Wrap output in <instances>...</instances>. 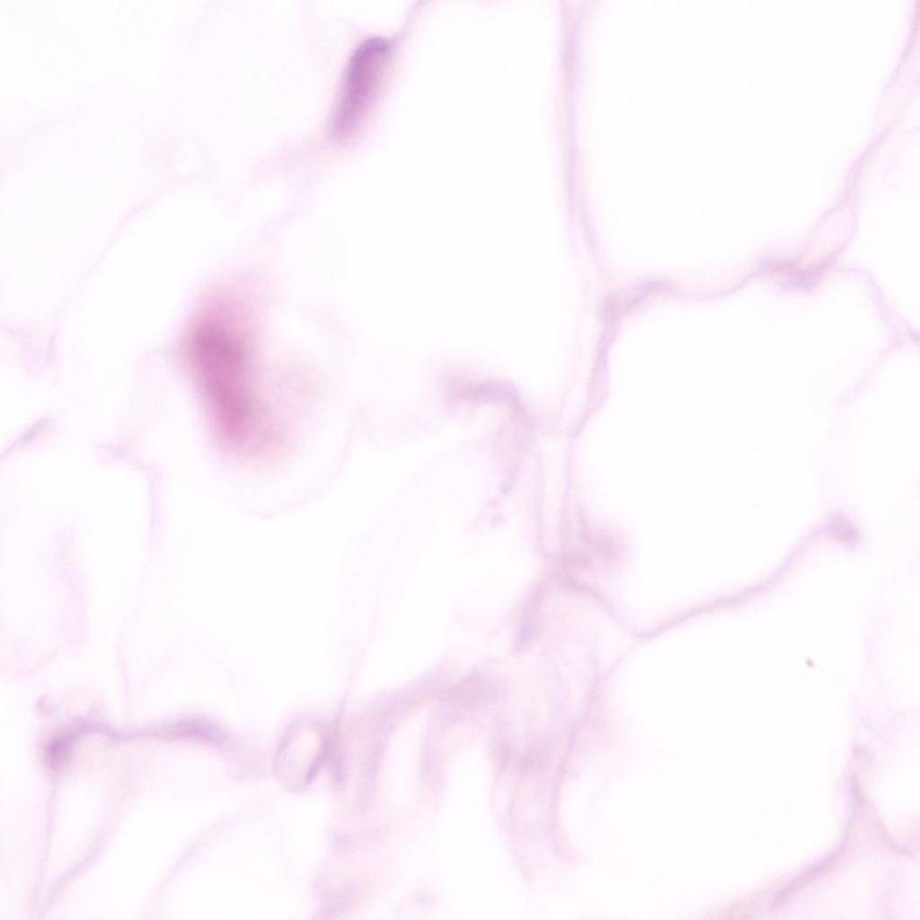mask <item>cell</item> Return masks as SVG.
<instances>
[{
  "label": "cell",
  "instance_id": "obj_1",
  "mask_svg": "<svg viewBox=\"0 0 920 920\" xmlns=\"http://www.w3.org/2000/svg\"><path fill=\"white\" fill-rule=\"evenodd\" d=\"M189 352L223 441L242 450L262 446L265 409L254 394L244 349L223 330L204 324L190 334Z\"/></svg>",
  "mask_w": 920,
  "mask_h": 920
},
{
  "label": "cell",
  "instance_id": "obj_2",
  "mask_svg": "<svg viewBox=\"0 0 920 920\" xmlns=\"http://www.w3.org/2000/svg\"><path fill=\"white\" fill-rule=\"evenodd\" d=\"M380 50L379 42H365L354 51L347 65L331 122L332 134L337 140L344 141L353 134L371 101Z\"/></svg>",
  "mask_w": 920,
  "mask_h": 920
}]
</instances>
